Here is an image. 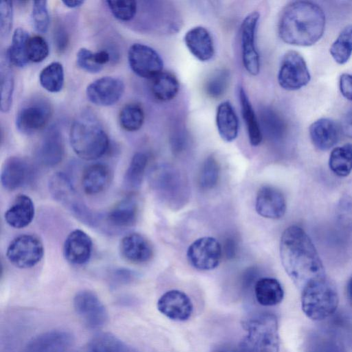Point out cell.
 Segmentation results:
<instances>
[{"instance_id": "5b68a950", "label": "cell", "mask_w": 352, "mask_h": 352, "mask_svg": "<svg viewBox=\"0 0 352 352\" xmlns=\"http://www.w3.org/2000/svg\"><path fill=\"white\" fill-rule=\"evenodd\" d=\"M243 326L246 334L239 345L241 352H278L280 339L275 315H256L247 320Z\"/></svg>"}, {"instance_id": "816d5d0a", "label": "cell", "mask_w": 352, "mask_h": 352, "mask_svg": "<svg viewBox=\"0 0 352 352\" xmlns=\"http://www.w3.org/2000/svg\"><path fill=\"white\" fill-rule=\"evenodd\" d=\"M68 37L63 29L58 28L55 33V41L58 50L63 51L67 45Z\"/></svg>"}, {"instance_id": "603a6c76", "label": "cell", "mask_w": 352, "mask_h": 352, "mask_svg": "<svg viewBox=\"0 0 352 352\" xmlns=\"http://www.w3.org/2000/svg\"><path fill=\"white\" fill-rule=\"evenodd\" d=\"M64 153L61 133L56 128L50 129L45 134L37 149L38 162L45 166H54L62 161Z\"/></svg>"}, {"instance_id": "7a4b0ae2", "label": "cell", "mask_w": 352, "mask_h": 352, "mask_svg": "<svg viewBox=\"0 0 352 352\" xmlns=\"http://www.w3.org/2000/svg\"><path fill=\"white\" fill-rule=\"evenodd\" d=\"M325 14L315 3L296 1L283 10L278 25L280 38L285 43L297 46H311L323 35Z\"/></svg>"}, {"instance_id": "ba28073f", "label": "cell", "mask_w": 352, "mask_h": 352, "mask_svg": "<svg viewBox=\"0 0 352 352\" xmlns=\"http://www.w3.org/2000/svg\"><path fill=\"white\" fill-rule=\"evenodd\" d=\"M44 254L43 243L35 235L22 234L15 237L8 245L6 256L17 268L28 269L35 266Z\"/></svg>"}, {"instance_id": "b9f144b4", "label": "cell", "mask_w": 352, "mask_h": 352, "mask_svg": "<svg viewBox=\"0 0 352 352\" xmlns=\"http://www.w3.org/2000/svg\"><path fill=\"white\" fill-rule=\"evenodd\" d=\"M220 175V165L213 156L208 157L201 167L198 184L201 189L211 190L217 184Z\"/></svg>"}, {"instance_id": "74e56055", "label": "cell", "mask_w": 352, "mask_h": 352, "mask_svg": "<svg viewBox=\"0 0 352 352\" xmlns=\"http://www.w3.org/2000/svg\"><path fill=\"white\" fill-rule=\"evenodd\" d=\"M41 85L47 91L59 92L64 85V70L61 63L52 62L42 69L39 75Z\"/></svg>"}, {"instance_id": "f35d334b", "label": "cell", "mask_w": 352, "mask_h": 352, "mask_svg": "<svg viewBox=\"0 0 352 352\" xmlns=\"http://www.w3.org/2000/svg\"><path fill=\"white\" fill-rule=\"evenodd\" d=\"M14 85V75L6 58V61L1 60L0 68L1 111L3 113H7L11 108Z\"/></svg>"}, {"instance_id": "db71d44e", "label": "cell", "mask_w": 352, "mask_h": 352, "mask_svg": "<svg viewBox=\"0 0 352 352\" xmlns=\"http://www.w3.org/2000/svg\"><path fill=\"white\" fill-rule=\"evenodd\" d=\"M346 294L348 302L352 306V276L349 278L347 282L346 287Z\"/></svg>"}, {"instance_id": "9c48e42d", "label": "cell", "mask_w": 352, "mask_h": 352, "mask_svg": "<svg viewBox=\"0 0 352 352\" xmlns=\"http://www.w3.org/2000/svg\"><path fill=\"white\" fill-rule=\"evenodd\" d=\"M52 114V109L47 100L43 98H34L19 109L16 116V126L21 133L32 135L47 125Z\"/></svg>"}, {"instance_id": "52a82bcc", "label": "cell", "mask_w": 352, "mask_h": 352, "mask_svg": "<svg viewBox=\"0 0 352 352\" xmlns=\"http://www.w3.org/2000/svg\"><path fill=\"white\" fill-rule=\"evenodd\" d=\"M48 187L54 199L78 220L92 227L98 224V217L84 203L65 174H54L49 180Z\"/></svg>"}, {"instance_id": "e0dca14e", "label": "cell", "mask_w": 352, "mask_h": 352, "mask_svg": "<svg viewBox=\"0 0 352 352\" xmlns=\"http://www.w3.org/2000/svg\"><path fill=\"white\" fill-rule=\"evenodd\" d=\"M72 336L62 330L43 333L33 338L23 352H72Z\"/></svg>"}, {"instance_id": "9f6ffc18", "label": "cell", "mask_w": 352, "mask_h": 352, "mask_svg": "<svg viewBox=\"0 0 352 352\" xmlns=\"http://www.w3.org/2000/svg\"><path fill=\"white\" fill-rule=\"evenodd\" d=\"M213 352H241L239 349H234L232 347L223 346L216 349Z\"/></svg>"}, {"instance_id": "5bb4252c", "label": "cell", "mask_w": 352, "mask_h": 352, "mask_svg": "<svg viewBox=\"0 0 352 352\" xmlns=\"http://www.w3.org/2000/svg\"><path fill=\"white\" fill-rule=\"evenodd\" d=\"M128 60L131 70L141 78L153 79L163 72L162 58L154 49L146 45H131L128 52Z\"/></svg>"}, {"instance_id": "8d00e7d4", "label": "cell", "mask_w": 352, "mask_h": 352, "mask_svg": "<svg viewBox=\"0 0 352 352\" xmlns=\"http://www.w3.org/2000/svg\"><path fill=\"white\" fill-rule=\"evenodd\" d=\"M329 52L334 60L342 65L352 54V24L345 27L331 45Z\"/></svg>"}, {"instance_id": "30bf717a", "label": "cell", "mask_w": 352, "mask_h": 352, "mask_svg": "<svg viewBox=\"0 0 352 352\" xmlns=\"http://www.w3.org/2000/svg\"><path fill=\"white\" fill-rule=\"evenodd\" d=\"M277 79L279 85L287 91L300 89L309 83L311 76L307 63L299 52L289 50L283 55Z\"/></svg>"}, {"instance_id": "ffe728a7", "label": "cell", "mask_w": 352, "mask_h": 352, "mask_svg": "<svg viewBox=\"0 0 352 352\" xmlns=\"http://www.w3.org/2000/svg\"><path fill=\"white\" fill-rule=\"evenodd\" d=\"M92 248L90 236L85 232L76 229L67 236L63 245V255L70 263L82 265L90 259Z\"/></svg>"}, {"instance_id": "ab89813d", "label": "cell", "mask_w": 352, "mask_h": 352, "mask_svg": "<svg viewBox=\"0 0 352 352\" xmlns=\"http://www.w3.org/2000/svg\"><path fill=\"white\" fill-rule=\"evenodd\" d=\"M144 120L142 107L137 103H129L122 107L119 115L120 126L127 131L139 130Z\"/></svg>"}, {"instance_id": "d6986e66", "label": "cell", "mask_w": 352, "mask_h": 352, "mask_svg": "<svg viewBox=\"0 0 352 352\" xmlns=\"http://www.w3.org/2000/svg\"><path fill=\"white\" fill-rule=\"evenodd\" d=\"M120 252L125 261L133 264H143L152 258L153 248L144 236L133 232L122 239Z\"/></svg>"}, {"instance_id": "c3c4849f", "label": "cell", "mask_w": 352, "mask_h": 352, "mask_svg": "<svg viewBox=\"0 0 352 352\" xmlns=\"http://www.w3.org/2000/svg\"><path fill=\"white\" fill-rule=\"evenodd\" d=\"M340 90L345 98L352 101V74H342L340 76Z\"/></svg>"}, {"instance_id": "d4e9b609", "label": "cell", "mask_w": 352, "mask_h": 352, "mask_svg": "<svg viewBox=\"0 0 352 352\" xmlns=\"http://www.w3.org/2000/svg\"><path fill=\"white\" fill-rule=\"evenodd\" d=\"M34 213V205L32 199L26 195H19L6 211L4 217L10 226L20 229L28 226L32 222Z\"/></svg>"}, {"instance_id": "60d3db41", "label": "cell", "mask_w": 352, "mask_h": 352, "mask_svg": "<svg viewBox=\"0 0 352 352\" xmlns=\"http://www.w3.org/2000/svg\"><path fill=\"white\" fill-rule=\"evenodd\" d=\"M261 128L271 139L278 140L285 131V125L282 118L272 109H265L260 116Z\"/></svg>"}, {"instance_id": "cb8c5ba5", "label": "cell", "mask_w": 352, "mask_h": 352, "mask_svg": "<svg viewBox=\"0 0 352 352\" xmlns=\"http://www.w3.org/2000/svg\"><path fill=\"white\" fill-rule=\"evenodd\" d=\"M341 127L329 118H320L309 126V135L314 146L320 151L332 148L338 142Z\"/></svg>"}, {"instance_id": "7dc6e473", "label": "cell", "mask_w": 352, "mask_h": 352, "mask_svg": "<svg viewBox=\"0 0 352 352\" xmlns=\"http://www.w3.org/2000/svg\"><path fill=\"white\" fill-rule=\"evenodd\" d=\"M12 1H2L0 3V34L2 38L9 36L12 27Z\"/></svg>"}, {"instance_id": "9a60e30c", "label": "cell", "mask_w": 352, "mask_h": 352, "mask_svg": "<svg viewBox=\"0 0 352 352\" xmlns=\"http://www.w3.org/2000/svg\"><path fill=\"white\" fill-rule=\"evenodd\" d=\"M124 91L122 80L104 76L90 83L86 89L87 99L97 106L109 107L116 103Z\"/></svg>"}, {"instance_id": "ee69618b", "label": "cell", "mask_w": 352, "mask_h": 352, "mask_svg": "<svg viewBox=\"0 0 352 352\" xmlns=\"http://www.w3.org/2000/svg\"><path fill=\"white\" fill-rule=\"evenodd\" d=\"M26 53L29 61L42 62L49 54L48 44L41 36L29 37L27 41Z\"/></svg>"}, {"instance_id": "ac0fdd59", "label": "cell", "mask_w": 352, "mask_h": 352, "mask_svg": "<svg viewBox=\"0 0 352 352\" xmlns=\"http://www.w3.org/2000/svg\"><path fill=\"white\" fill-rule=\"evenodd\" d=\"M286 201L281 191L271 186H264L257 192L255 202L256 212L271 219L281 218L286 211Z\"/></svg>"}, {"instance_id": "f6af8a7d", "label": "cell", "mask_w": 352, "mask_h": 352, "mask_svg": "<svg viewBox=\"0 0 352 352\" xmlns=\"http://www.w3.org/2000/svg\"><path fill=\"white\" fill-rule=\"evenodd\" d=\"M106 3L113 15L120 21H131L136 14L137 2L135 1H107Z\"/></svg>"}, {"instance_id": "4316f807", "label": "cell", "mask_w": 352, "mask_h": 352, "mask_svg": "<svg viewBox=\"0 0 352 352\" xmlns=\"http://www.w3.org/2000/svg\"><path fill=\"white\" fill-rule=\"evenodd\" d=\"M216 126L218 133L226 142L234 141L239 132V120L232 104L228 101L220 103L216 111Z\"/></svg>"}, {"instance_id": "484cf974", "label": "cell", "mask_w": 352, "mask_h": 352, "mask_svg": "<svg viewBox=\"0 0 352 352\" xmlns=\"http://www.w3.org/2000/svg\"><path fill=\"white\" fill-rule=\"evenodd\" d=\"M112 178L109 166L103 164H94L85 170L82 176V186L87 195H94L106 190Z\"/></svg>"}, {"instance_id": "d6a6232c", "label": "cell", "mask_w": 352, "mask_h": 352, "mask_svg": "<svg viewBox=\"0 0 352 352\" xmlns=\"http://www.w3.org/2000/svg\"><path fill=\"white\" fill-rule=\"evenodd\" d=\"M29 37L28 32L21 28L14 30L6 56L10 64L17 67H23L28 64L26 46Z\"/></svg>"}, {"instance_id": "e575fe53", "label": "cell", "mask_w": 352, "mask_h": 352, "mask_svg": "<svg viewBox=\"0 0 352 352\" xmlns=\"http://www.w3.org/2000/svg\"><path fill=\"white\" fill-rule=\"evenodd\" d=\"M110 60V54L107 50L93 52L87 48H80L76 54V62L82 70L95 74L100 72L104 65Z\"/></svg>"}, {"instance_id": "7bdbcfd3", "label": "cell", "mask_w": 352, "mask_h": 352, "mask_svg": "<svg viewBox=\"0 0 352 352\" xmlns=\"http://www.w3.org/2000/svg\"><path fill=\"white\" fill-rule=\"evenodd\" d=\"M228 70L219 69L214 72L205 84V91L211 98L218 99L226 93L230 82Z\"/></svg>"}, {"instance_id": "83f0119b", "label": "cell", "mask_w": 352, "mask_h": 352, "mask_svg": "<svg viewBox=\"0 0 352 352\" xmlns=\"http://www.w3.org/2000/svg\"><path fill=\"white\" fill-rule=\"evenodd\" d=\"M138 205L133 197H127L119 201L108 212L107 223L116 228L132 226L138 219Z\"/></svg>"}, {"instance_id": "d590c367", "label": "cell", "mask_w": 352, "mask_h": 352, "mask_svg": "<svg viewBox=\"0 0 352 352\" xmlns=\"http://www.w3.org/2000/svg\"><path fill=\"white\" fill-rule=\"evenodd\" d=\"M329 166L336 175L347 176L352 170V144L333 148L330 154Z\"/></svg>"}, {"instance_id": "bcb514c9", "label": "cell", "mask_w": 352, "mask_h": 352, "mask_svg": "<svg viewBox=\"0 0 352 352\" xmlns=\"http://www.w3.org/2000/svg\"><path fill=\"white\" fill-rule=\"evenodd\" d=\"M32 19L33 25L37 32L41 33L47 32L50 23V16L46 1H33Z\"/></svg>"}, {"instance_id": "f907efd6", "label": "cell", "mask_w": 352, "mask_h": 352, "mask_svg": "<svg viewBox=\"0 0 352 352\" xmlns=\"http://www.w3.org/2000/svg\"><path fill=\"white\" fill-rule=\"evenodd\" d=\"M340 127L346 136L352 138V109L343 117Z\"/></svg>"}, {"instance_id": "4fadbf2b", "label": "cell", "mask_w": 352, "mask_h": 352, "mask_svg": "<svg viewBox=\"0 0 352 352\" xmlns=\"http://www.w3.org/2000/svg\"><path fill=\"white\" fill-rule=\"evenodd\" d=\"M223 252L219 242L211 236H204L193 241L188 248L187 258L195 269L202 271L216 268Z\"/></svg>"}, {"instance_id": "f5cc1de1", "label": "cell", "mask_w": 352, "mask_h": 352, "mask_svg": "<svg viewBox=\"0 0 352 352\" xmlns=\"http://www.w3.org/2000/svg\"><path fill=\"white\" fill-rule=\"evenodd\" d=\"M116 274V278L119 283H126L130 281L131 277L133 278V274L131 275V272L128 270H120Z\"/></svg>"}, {"instance_id": "681fc988", "label": "cell", "mask_w": 352, "mask_h": 352, "mask_svg": "<svg viewBox=\"0 0 352 352\" xmlns=\"http://www.w3.org/2000/svg\"><path fill=\"white\" fill-rule=\"evenodd\" d=\"M222 252L227 258H233L237 252V243L235 239L232 237L227 238L223 245Z\"/></svg>"}, {"instance_id": "3957f363", "label": "cell", "mask_w": 352, "mask_h": 352, "mask_svg": "<svg viewBox=\"0 0 352 352\" xmlns=\"http://www.w3.org/2000/svg\"><path fill=\"white\" fill-rule=\"evenodd\" d=\"M69 141L74 153L85 160H95L107 151L108 135L100 123L90 115L78 118L72 123Z\"/></svg>"}, {"instance_id": "8fae6325", "label": "cell", "mask_w": 352, "mask_h": 352, "mask_svg": "<svg viewBox=\"0 0 352 352\" xmlns=\"http://www.w3.org/2000/svg\"><path fill=\"white\" fill-rule=\"evenodd\" d=\"M73 303L76 313L88 328L100 329L107 323V311L94 292L87 289L78 292Z\"/></svg>"}, {"instance_id": "7c38bea8", "label": "cell", "mask_w": 352, "mask_h": 352, "mask_svg": "<svg viewBox=\"0 0 352 352\" xmlns=\"http://www.w3.org/2000/svg\"><path fill=\"white\" fill-rule=\"evenodd\" d=\"M260 19L257 11L249 13L241 26L242 61L246 71L252 76L260 72V56L256 46V34Z\"/></svg>"}, {"instance_id": "836d02e7", "label": "cell", "mask_w": 352, "mask_h": 352, "mask_svg": "<svg viewBox=\"0 0 352 352\" xmlns=\"http://www.w3.org/2000/svg\"><path fill=\"white\" fill-rule=\"evenodd\" d=\"M147 163L148 157L144 153H136L132 157L124 177L126 189L135 190L141 186Z\"/></svg>"}, {"instance_id": "f1b7e54d", "label": "cell", "mask_w": 352, "mask_h": 352, "mask_svg": "<svg viewBox=\"0 0 352 352\" xmlns=\"http://www.w3.org/2000/svg\"><path fill=\"white\" fill-rule=\"evenodd\" d=\"M254 294L263 306H274L283 299L284 291L278 280L270 277L261 278L255 283Z\"/></svg>"}, {"instance_id": "2e32d148", "label": "cell", "mask_w": 352, "mask_h": 352, "mask_svg": "<svg viewBox=\"0 0 352 352\" xmlns=\"http://www.w3.org/2000/svg\"><path fill=\"white\" fill-rule=\"evenodd\" d=\"M157 307L160 313L177 321H185L192 314L193 306L190 298L184 292L173 289L159 298Z\"/></svg>"}, {"instance_id": "277c9868", "label": "cell", "mask_w": 352, "mask_h": 352, "mask_svg": "<svg viewBox=\"0 0 352 352\" xmlns=\"http://www.w3.org/2000/svg\"><path fill=\"white\" fill-rule=\"evenodd\" d=\"M149 184L157 196L173 209L183 207L188 200L187 179L173 166L161 164L154 167L149 174Z\"/></svg>"}, {"instance_id": "7402d4cb", "label": "cell", "mask_w": 352, "mask_h": 352, "mask_svg": "<svg viewBox=\"0 0 352 352\" xmlns=\"http://www.w3.org/2000/svg\"><path fill=\"white\" fill-rule=\"evenodd\" d=\"M184 41L189 52L201 62L210 60L214 54L212 37L209 31L202 26H195L185 34Z\"/></svg>"}, {"instance_id": "8992f818", "label": "cell", "mask_w": 352, "mask_h": 352, "mask_svg": "<svg viewBox=\"0 0 352 352\" xmlns=\"http://www.w3.org/2000/svg\"><path fill=\"white\" fill-rule=\"evenodd\" d=\"M301 307L311 320H323L333 315L338 306L337 290L327 277L314 280L301 290Z\"/></svg>"}, {"instance_id": "11a10c76", "label": "cell", "mask_w": 352, "mask_h": 352, "mask_svg": "<svg viewBox=\"0 0 352 352\" xmlns=\"http://www.w3.org/2000/svg\"><path fill=\"white\" fill-rule=\"evenodd\" d=\"M63 3L69 8H74L80 6L83 4V1H79V0H69V1H63Z\"/></svg>"}, {"instance_id": "1f68e13d", "label": "cell", "mask_w": 352, "mask_h": 352, "mask_svg": "<svg viewBox=\"0 0 352 352\" xmlns=\"http://www.w3.org/2000/svg\"><path fill=\"white\" fill-rule=\"evenodd\" d=\"M80 352H135L132 348L110 333H101L89 340Z\"/></svg>"}, {"instance_id": "6da1fadb", "label": "cell", "mask_w": 352, "mask_h": 352, "mask_svg": "<svg viewBox=\"0 0 352 352\" xmlns=\"http://www.w3.org/2000/svg\"><path fill=\"white\" fill-rule=\"evenodd\" d=\"M279 250L285 272L301 290L309 283L326 276L312 241L300 227L291 226L285 230Z\"/></svg>"}, {"instance_id": "44dd1931", "label": "cell", "mask_w": 352, "mask_h": 352, "mask_svg": "<svg viewBox=\"0 0 352 352\" xmlns=\"http://www.w3.org/2000/svg\"><path fill=\"white\" fill-rule=\"evenodd\" d=\"M32 167L24 158L12 156L8 158L3 166L1 182L8 190H14L25 185L30 179Z\"/></svg>"}, {"instance_id": "4dcf8cb0", "label": "cell", "mask_w": 352, "mask_h": 352, "mask_svg": "<svg viewBox=\"0 0 352 352\" xmlns=\"http://www.w3.org/2000/svg\"><path fill=\"white\" fill-rule=\"evenodd\" d=\"M179 89V81L171 72L163 71L151 79L152 94L160 101L166 102L173 100L177 96Z\"/></svg>"}, {"instance_id": "f546056e", "label": "cell", "mask_w": 352, "mask_h": 352, "mask_svg": "<svg viewBox=\"0 0 352 352\" xmlns=\"http://www.w3.org/2000/svg\"><path fill=\"white\" fill-rule=\"evenodd\" d=\"M239 96L242 118L245 123L250 143L251 145L256 146L261 143L263 140V132L260 122L243 87H240Z\"/></svg>"}]
</instances>
